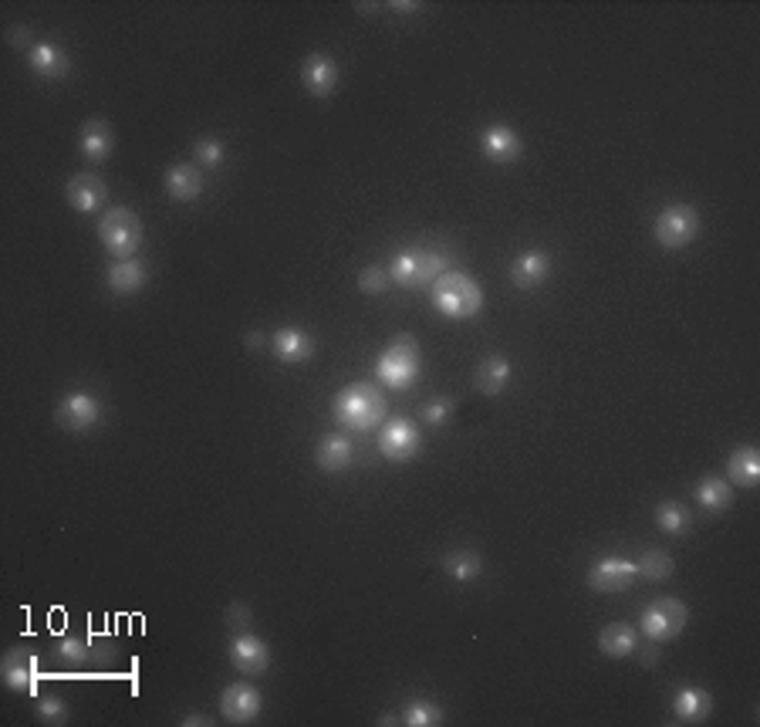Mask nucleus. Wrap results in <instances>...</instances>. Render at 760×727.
Wrapping results in <instances>:
<instances>
[{
	"instance_id": "nucleus-1",
	"label": "nucleus",
	"mask_w": 760,
	"mask_h": 727,
	"mask_svg": "<svg viewBox=\"0 0 760 727\" xmlns=\"http://www.w3.org/2000/svg\"><path fill=\"white\" fill-rule=\"evenodd\" d=\"M335 420L345 430L369 433L386 420V396L375 383H348L342 393L335 396Z\"/></svg>"
},
{
	"instance_id": "nucleus-2",
	"label": "nucleus",
	"mask_w": 760,
	"mask_h": 727,
	"mask_svg": "<svg viewBox=\"0 0 760 727\" xmlns=\"http://www.w3.org/2000/svg\"><path fill=\"white\" fill-rule=\"evenodd\" d=\"M433 305L436 312L453 318V322H467V318L480 315V308H484V288L477 285L473 274L443 271L433 281Z\"/></svg>"
},
{
	"instance_id": "nucleus-3",
	"label": "nucleus",
	"mask_w": 760,
	"mask_h": 727,
	"mask_svg": "<svg viewBox=\"0 0 760 727\" xmlns=\"http://www.w3.org/2000/svg\"><path fill=\"white\" fill-rule=\"evenodd\" d=\"M419 369H423V359H419V342L409 332H402L392 339V345L375 362V376H379L382 386L389 389H409L416 386Z\"/></svg>"
},
{
	"instance_id": "nucleus-4",
	"label": "nucleus",
	"mask_w": 760,
	"mask_h": 727,
	"mask_svg": "<svg viewBox=\"0 0 760 727\" xmlns=\"http://www.w3.org/2000/svg\"><path fill=\"white\" fill-rule=\"evenodd\" d=\"M98 241L109 251L112 257H136L139 244H142V220L136 210L129 207H109L98 220Z\"/></svg>"
},
{
	"instance_id": "nucleus-5",
	"label": "nucleus",
	"mask_w": 760,
	"mask_h": 727,
	"mask_svg": "<svg viewBox=\"0 0 760 727\" xmlns=\"http://www.w3.org/2000/svg\"><path fill=\"white\" fill-rule=\"evenodd\" d=\"M443 271H446V257L436 251H426V247H406V251H399L389 264V278L396 281L399 288H413V291L433 285Z\"/></svg>"
},
{
	"instance_id": "nucleus-6",
	"label": "nucleus",
	"mask_w": 760,
	"mask_h": 727,
	"mask_svg": "<svg viewBox=\"0 0 760 727\" xmlns=\"http://www.w3.org/2000/svg\"><path fill=\"white\" fill-rule=\"evenodd\" d=\"M686 619H690V609H686V602L663 596V599L649 602V606L642 609L639 626H642V636H646V640L666 643V640H676V636L683 633Z\"/></svg>"
},
{
	"instance_id": "nucleus-7",
	"label": "nucleus",
	"mask_w": 760,
	"mask_h": 727,
	"mask_svg": "<svg viewBox=\"0 0 760 727\" xmlns=\"http://www.w3.org/2000/svg\"><path fill=\"white\" fill-rule=\"evenodd\" d=\"M696 234H700V214L686 203H676V207H666L656 220V241L669 247V251H679V247L693 244Z\"/></svg>"
},
{
	"instance_id": "nucleus-8",
	"label": "nucleus",
	"mask_w": 760,
	"mask_h": 727,
	"mask_svg": "<svg viewBox=\"0 0 760 727\" xmlns=\"http://www.w3.org/2000/svg\"><path fill=\"white\" fill-rule=\"evenodd\" d=\"M419 447H423V433H419L416 423L406 420V416L389 420L379 433V450H382V457L392 460V464H406V460H413L419 454Z\"/></svg>"
},
{
	"instance_id": "nucleus-9",
	"label": "nucleus",
	"mask_w": 760,
	"mask_h": 727,
	"mask_svg": "<svg viewBox=\"0 0 760 727\" xmlns=\"http://www.w3.org/2000/svg\"><path fill=\"white\" fill-rule=\"evenodd\" d=\"M636 579H639L636 562L619 558V555H605L602 562H595L592 572H588V589L592 592H625Z\"/></svg>"
},
{
	"instance_id": "nucleus-10",
	"label": "nucleus",
	"mask_w": 760,
	"mask_h": 727,
	"mask_svg": "<svg viewBox=\"0 0 760 727\" xmlns=\"http://www.w3.org/2000/svg\"><path fill=\"white\" fill-rule=\"evenodd\" d=\"M230 663H234L244 677H261V673H267V667H271V646H267L261 636L240 629L234 640H230Z\"/></svg>"
},
{
	"instance_id": "nucleus-11",
	"label": "nucleus",
	"mask_w": 760,
	"mask_h": 727,
	"mask_svg": "<svg viewBox=\"0 0 760 727\" xmlns=\"http://www.w3.org/2000/svg\"><path fill=\"white\" fill-rule=\"evenodd\" d=\"M0 677H4V684L11 687L14 694H34V690H38V656H34V650H28V646H14V650L4 656Z\"/></svg>"
},
{
	"instance_id": "nucleus-12",
	"label": "nucleus",
	"mask_w": 760,
	"mask_h": 727,
	"mask_svg": "<svg viewBox=\"0 0 760 727\" xmlns=\"http://www.w3.org/2000/svg\"><path fill=\"white\" fill-rule=\"evenodd\" d=\"M102 420V403L95 400L92 393L78 389V393H68L58 406V423L71 433H85L92 430L95 423Z\"/></svg>"
},
{
	"instance_id": "nucleus-13",
	"label": "nucleus",
	"mask_w": 760,
	"mask_h": 727,
	"mask_svg": "<svg viewBox=\"0 0 760 727\" xmlns=\"http://www.w3.org/2000/svg\"><path fill=\"white\" fill-rule=\"evenodd\" d=\"M261 690L250 687V684H230L227 690L220 694V711L227 717L230 724H250L257 721L261 714Z\"/></svg>"
},
{
	"instance_id": "nucleus-14",
	"label": "nucleus",
	"mask_w": 760,
	"mask_h": 727,
	"mask_svg": "<svg viewBox=\"0 0 760 727\" xmlns=\"http://www.w3.org/2000/svg\"><path fill=\"white\" fill-rule=\"evenodd\" d=\"M68 203L75 214H95L102 210V203L109 200V186H105L102 176L95 173H78L68 180Z\"/></svg>"
},
{
	"instance_id": "nucleus-15",
	"label": "nucleus",
	"mask_w": 760,
	"mask_h": 727,
	"mask_svg": "<svg viewBox=\"0 0 760 727\" xmlns=\"http://www.w3.org/2000/svg\"><path fill=\"white\" fill-rule=\"evenodd\" d=\"M271 352L281 362H288V366H301V362L315 356V339H311L304 328H294V325L277 328L271 335Z\"/></svg>"
},
{
	"instance_id": "nucleus-16",
	"label": "nucleus",
	"mask_w": 760,
	"mask_h": 727,
	"mask_svg": "<svg viewBox=\"0 0 760 727\" xmlns=\"http://www.w3.org/2000/svg\"><path fill=\"white\" fill-rule=\"evenodd\" d=\"M480 153L490 163H514V159H521L524 143L511 126H487L480 132Z\"/></svg>"
},
{
	"instance_id": "nucleus-17",
	"label": "nucleus",
	"mask_w": 760,
	"mask_h": 727,
	"mask_svg": "<svg viewBox=\"0 0 760 727\" xmlns=\"http://www.w3.org/2000/svg\"><path fill=\"white\" fill-rule=\"evenodd\" d=\"M301 85L308 88L315 99H328V95L335 92V85H338V65H335V58H328V55H308L304 58V65H301Z\"/></svg>"
},
{
	"instance_id": "nucleus-18",
	"label": "nucleus",
	"mask_w": 760,
	"mask_h": 727,
	"mask_svg": "<svg viewBox=\"0 0 760 727\" xmlns=\"http://www.w3.org/2000/svg\"><path fill=\"white\" fill-rule=\"evenodd\" d=\"M28 65L34 75L41 78H65L71 72V58L61 44H51V41H38L34 48L28 51Z\"/></svg>"
},
{
	"instance_id": "nucleus-19",
	"label": "nucleus",
	"mask_w": 760,
	"mask_h": 727,
	"mask_svg": "<svg viewBox=\"0 0 760 727\" xmlns=\"http://www.w3.org/2000/svg\"><path fill=\"white\" fill-rule=\"evenodd\" d=\"M112 146H115V136H112V126L105 119H88L82 132H78V149H82L85 159L92 163H105L112 156Z\"/></svg>"
},
{
	"instance_id": "nucleus-20",
	"label": "nucleus",
	"mask_w": 760,
	"mask_h": 727,
	"mask_svg": "<svg viewBox=\"0 0 760 727\" xmlns=\"http://www.w3.org/2000/svg\"><path fill=\"white\" fill-rule=\"evenodd\" d=\"M352 457H355V443L348 440V433H328V437H321L315 450V464L328 474L345 471V467L352 464Z\"/></svg>"
},
{
	"instance_id": "nucleus-21",
	"label": "nucleus",
	"mask_w": 760,
	"mask_h": 727,
	"mask_svg": "<svg viewBox=\"0 0 760 727\" xmlns=\"http://www.w3.org/2000/svg\"><path fill=\"white\" fill-rule=\"evenodd\" d=\"M163 186H166V193L173 200L190 203V200H196L203 193V173L196 170L193 163H176V166H169V170H166Z\"/></svg>"
},
{
	"instance_id": "nucleus-22",
	"label": "nucleus",
	"mask_w": 760,
	"mask_h": 727,
	"mask_svg": "<svg viewBox=\"0 0 760 727\" xmlns=\"http://www.w3.org/2000/svg\"><path fill=\"white\" fill-rule=\"evenodd\" d=\"M105 278H109V288L115 291V295H139L149 281V271H146V264L136 261V257H125V261L109 264V274H105Z\"/></svg>"
},
{
	"instance_id": "nucleus-23",
	"label": "nucleus",
	"mask_w": 760,
	"mask_h": 727,
	"mask_svg": "<svg viewBox=\"0 0 760 727\" xmlns=\"http://www.w3.org/2000/svg\"><path fill=\"white\" fill-rule=\"evenodd\" d=\"M551 274V254L548 251H524L511 264V278L517 288H538Z\"/></svg>"
},
{
	"instance_id": "nucleus-24",
	"label": "nucleus",
	"mask_w": 760,
	"mask_h": 727,
	"mask_svg": "<svg viewBox=\"0 0 760 727\" xmlns=\"http://www.w3.org/2000/svg\"><path fill=\"white\" fill-rule=\"evenodd\" d=\"M673 711L679 721L700 724L713 714V697L703 687H679V694L673 697Z\"/></svg>"
},
{
	"instance_id": "nucleus-25",
	"label": "nucleus",
	"mask_w": 760,
	"mask_h": 727,
	"mask_svg": "<svg viewBox=\"0 0 760 727\" xmlns=\"http://www.w3.org/2000/svg\"><path fill=\"white\" fill-rule=\"evenodd\" d=\"M636 646H639V636L629 623H612V626H605L602 633H598V650H602L605 656H612V660H625V656H632L636 653Z\"/></svg>"
},
{
	"instance_id": "nucleus-26",
	"label": "nucleus",
	"mask_w": 760,
	"mask_h": 727,
	"mask_svg": "<svg viewBox=\"0 0 760 727\" xmlns=\"http://www.w3.org/2000/svg\"><path fill=\"white\" fill-rule=\"evenodd\" d=\"M511 383V362L507 356H487L477 369V389L484 396H500Z\"/></svg>"
},
{
	"instance_id": "nucleus-27",
	"label": "nucleus",
	"mask_w": 760,
	"mask_h": 727,
	"mask_svg": "<svg viewBox=\"0 0 760 727\" xmlns=\"http://www.w3.org/2000/svg\"><path fill=\"white\" fill-rule=\"evenodd\" d=\"M727 474H730V481L737 484V487H757L760 484V457H757V450L754 447H740V450H733L730 454V460H727Z\"/></svg>"
},
{
	"instance_id": "nucleus-28",
	"label": "nucleus",
	"mask_w": 760,
	"mask_h": 727,
	"mask_svg": "<svg viewBox=\"0 0 760 727\" xmlns=\"http://www.w3.org/2000/svg\"><path fill=\"white\" fill-rule=\"evenodd\" d=\"M443 569L453 575L456 582H473L480 572H484V558L473 548H453V552L443 555Z\"/></svg>"
},
{
	"instance_id": "nucleus-29",
	"label": "nucleus",
	"mask_w": 760,
	"mask_h": 727,
	"mask_svg": "<svg viewBox=\"0 0 760 727\" xmlns=\"http://www.w3.org/2000/svg\"><path fill=\"white\" fill-rule=\"evenodd\" d=\"M696 501L703 504V511H727L733 504L730 484L723 477H706V481L696 484Z\"/></svg>"
},
{
	"instance_id": "nucleus-30",
	"label": "nucleus",
	"mask_w": 760,
	"mask_h": 727,
	"mask_svg": "<svg viewBox=\"0 0 760 727\" xmlns=\"http://www.w3.org/2000/svg\"><path fill=\"white\" fill-rule=\"evenodd\" d=\"M636 569H639L642 579H649V582H666L669 575L676 572V562H673V555L663 552V548H649V552H642V558L636 562Z\"/></svg>"
},
{
	"instance_id": "nucleus-31",
	"label": "nucleus",
	"mask_w": 760,
	"mask_h": 727,
	"mask_svg": "<svg viewBox=\"0 0 760 727\" xmlns=\"http://www.w3.org/2000/svg\"><path fill=\"white\" fill-rule=\"evenodd\" d=\"M399 721L406 727H436V724H443V711L433 704V700L416 697V700H409V704L402 707Z\"/></svg>"
},
{
	"instance_id": "nucleus-32",
	"label": "nucleus",
	"mask_w": 760,
	"mask_h": 727,
	"mask_svg": "<svg viewBox=\"0 0 760 727\" xmlns=\"http://www.w3.org/2000/svg\"><path fill=\"white\" fill-rule=\"evenodd\" d=\"M656 525L666 531V535H686L690 531V511L679 501H663L656 511Z\"/></svg>"
},
{
	"instance_id": "nucleus-33",
	"label": "nucleus",
	"mask_w": 760,
	"mask_h": 727,
	"mask_svg": "<svg viewBox=\"0 0 760 727\" xmlns=\"http://www.w3.org/2000/svg\"><path fill=\"white\" fill-rule=\"evenodd\" d=\"M193 156L200 159L203 170H220L223 159H227V149H223L220 139L203 136V139H196V143H193Z\"/></svg>"
},
{
	"instance_id": "nucleus-34",
	"label": "nucleus",
	"mask_w": 760,
	"mask_h": 727,
	"mask_svg": "<svg viewBox=\"0 0 760 727\" xmlns=\"http://www.w3.org/2000/svg\"><path fill=\"white\" fill-rule=\"evenodd\" d=\"M55 656L61 663H71V667H82V663L92 656V646H88L82 636H65V640L55 643Z\"/></svg>"
},
{
	"instance_id": "nucleus-35",
	"label": "nucleus",
	"mask_w": 760,
	"mask_h": 727,
	"mask_svg": "<svg viewBox=\"0 0 760 727\" xmlns=\"http://www.w3.org/2000/svg\"><path fill=\"white\" fill-rule=\"evenodd\" d=\"M38 717H41V724H51V727L68 724V704L58 694H44L38 700Z\"/></svg>"
},
{
	"instance_id": "nucleus-36",
	"label": "nucleus",
	"mask_w": 760,
	"mask_h": 727,
	"mask_svg": "<svg viewBox=\"0 0 760 727\" xmlns=\"http://www.w3.org/2000/svg\"><path fill=\"white\" fill-rule=\"evenodd\" d=\"M389 281H392L389 271L375 264V268H365L359 274V291H362V295H382V291L389 288Z\"/></svg>"
},
{
	"instance_id": "nucleus-37",
	"label": "nucleus",
	"mask_w": 760,
	"mask_h": 727,
	"mask_svg": "<svg viewBox=\"0 0 760 727\" xmlns=\"http://www.w3.org/2000/svg\"><path fill=\"white\" fill-rule=\"evenodd\" d=\"M423 420L433 423V427H446V423L453 420V400H433V403H426Z\"/></svg>"
},
{
	"instance_id": "nucleus-38",
	"label": "nucleus",
	"mask_w": 760,
	"mask_h": 727,
	"mask_svg": "<svg viewBox=\"0 0 760 727\" xmlns=\"http://www.w3.org/2000/svg\"><path fill=\"white\" fill-rule=\"evenodd\" d=\"M227 623L234 626L237 633H240V629H247V626H250V609L244 606V602H234V606H230V613H227Z\"/></svg>"
},
{
	"instance_id": "nucleus-39",
	"label": "nucleus",
	"mask_w": 760,
	"mask_h": 727,
	"mask_svg": "<svg viewBox=\"0 0 760 727\" xmlns=\"http://www.w3.org/2000/svg\"><path fill=\"white\" fill-rule=\"evenodd\" d=\"M636 653H639V663H642V667H656V663H659V650L652 646V640H649V646H642V650L636 646Z\"/></svg>"
},
{
	"instance_id": "nucleus-40",
	"label": "nucleus",
	"mask_w": 760,
	"mask_h": 727,
	"mask_svg": "<svg viewBox=\"0 0 760 727\" xmlns=\"http://www.w3.org/2000/svg\"><path fill=\"white\" fill-rule=\"evenodd\" d=\"M183 724H207V717H200V714H190V717H183Z\"/></svg>"
},
{
	"instance_id": "nucleus-41",
	"label": "nucleus",
	"mask_w": 760,
	"mask_h": 727,
	"mask_svg": "<svg viewBox=\"0 0 760 727\" xmlns=\"http://www.w3.org/2000/svg\"><path fill=\"white\" fill-rule=\"evenodd\" d=\"M261 342H264L261 332H250V335H247V345H261Z\"/></svg>"
}]
</instances>
